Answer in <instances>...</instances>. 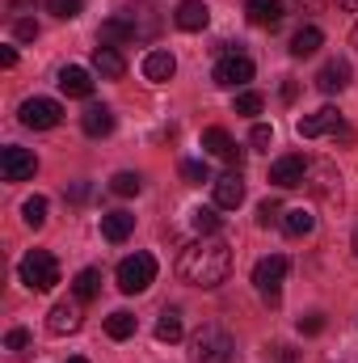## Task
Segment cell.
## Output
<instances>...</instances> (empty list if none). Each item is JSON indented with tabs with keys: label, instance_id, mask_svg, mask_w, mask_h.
Here are the masks:
<instances>
[{
	"label": "cell",
	"instance_id": "obj_1",
	"mask_svg": "<svg viewBox=\"0 0 358 363\" xmlns=\"http://www.w3.org/2000/svg\"><path fill=\"white\" fill-rule=\"evenodd\" d=\"M178 274L190 287H219L232 274V250L224 237H198L178 254Z\"/></svg>",
	"mask_w": 358,
	"mask_h": 363
},
{
	"label": "cell",
	"instance_id": "obj_2",
	"mask_svg": "<svg viewBox=\"0 0 358 363\" xmlns=\"http://www.w3.org/2000/svg\"><path fill=\"white\" fill-rule=\"evenodd\" d=\"M236 359V342L224 325H202L190 338V363H232Z\"/></svg>",
	"mask_w": 358,
	"mask_h": 363
},
{
	"label": "cell",
	"instance_id": "obj_3",
	"mask_svg": "<svg viewBox=\"0 0 358 363\" xmlns=\"http://www.w3.org/2000/svg\"><path fill=\"white\" fill-rule=\"evenodd\" d=\"M21 283L30 287V291H51L55 283H59V262H55V254H47V250H30L25 258H21Z\"/></svg>",
	"mask_w": 358,
	"mask_h": 363
},
{
	"label": "cell",
	"instance_id": "obj_4",
	"mask_svg": "<svg viewBox=\"0 0 358 363\" xmlns=\"http://www.w3.org/2000/svg\"><path fill=\"white\" fill-rule=\"evenodd\" d=\"M299 135H304V140H316V135H333V144H354V131L342 123V114H337L333 106H325V110H316V114L299 118Z\"/></svg>",
	"mask_w": 358,
	"mask_h": 363
},
{
	"label": "cell",
	"instance_id": "obj_5",
	"mask_svg": "<svg viewBox=\"0 0 358 363\" xmlns=\"http://www.w3.org/2000/svg\"><path fill=\"white\" fill-rule=\"evenodd\" d=\"M152 279H156V258L152 254H131V258L118 262V291H127V296L148 291Z\"/></svg>",
	"mask_w": 358,
	"mask_h": 363
},
{
	"label": "cell",
	"instance_id": "obj_6",
	"mask_svg": "<svg viewBox=\"0 0 358 363\" xmlns=\"http://www.w3.org/2000/svg\"><path fill=\"white\" fill-rule=\"evenodd\" d=\"M17 118H21V127L51 131V127H59V123H64V106H59L55 97H25V101H21V110H17Z\"/></svg>",
	"mask_w": 358,
	"mask_h": 363
},
{
	"label": "cell",
	"instance_id": "obj_7",
	"mask_svg": "<svg viewBox=\"0 0 358 363\" xmlns=\"http://www.w3.org/2000/svg\"><path fill=\"white\" fill-rule=\"evenodd\" d=\"M282 279H287V258L282 254H270L253 267V287L262 291V300L278 304V291H282Z\"/></svg>",
	"mask_w": 358,
	"mask_h": 363
},
{
	"label": "cell",
	"instance_id": "obj_8",
	"mask_svg": "<svg viewBox=\"0 0 358 363\" xmlns=\"http://www.w3.org/2000/svg\"><path fill=\"white\" fill-rule=\"evenodd\" d=\"M215 85L219 89H241V85H249L253 81V60L249 55H241V51H228L219 64H215Z\"/></svg>",
	"mask_w": 358,
	"mask_h": 363
},
{
	"label": "cell",
	"instance_id": "obj_9",
	"mask_svg": "<svg viewBox=\"0 0 358 363\" xmlns=\"http://www.w3.org/2000/svg\"><path fill=\"white\" fill-rule=\"evenodd\" d=\"M308 165H312V161H304L299 152H287V157H278V161L270 165V182H274L278 190H295V186H304V178H308Z\"/></svg>",
	"mask_w": 358,
	"mask_h": 363
},
{
	"label": "cell",
	"instance_id": "obj_10",
	"mask_svg": "<svg viewBox=\"0 0 358 363\" xmlns=\"http://www.w3.org/2000/svg\"><path fill=\"white\" fill-rule=\"evenodd\" d=\"M34 169H38V157L30 148L8 144L0 152V174H4V182H25V178H34Z\"/></svg>",
	"mask_w": 358,
	"mask_h": 363
},
{
	"label": "cell",
	"instance_id": "obj_11",
	"mask_svg": "<svg viewBox=\"0 0 358 363\" xmlns=\"http://www.w3.org/2000/svg\"><path fill=\"white\" fill-rule=\"evenodd\" d=\"M118 17H122V26H127L131 38H152L161 30V17L152 9H144V4H127V9H118Z\"/></svg>",
	"mask_w": 358,
	"mask_h": 363
},
{
	"label": "cell",
	"instance_id": "obj_12",
	"mask_svg": "<svg viewBox=\"0 0 358 363\" xmlns=\"http://www.w3.org/2000/svg\"><path fill=\"white\" fill-rule=\"evenodd\" d=\"M202 148H207L211 157L228 161V165H241V157H245V148H236V140H232L224 127H207V131H202Z\"/></svg>",
	"mask_w": 358,
	"mask_h": 363
},
{
	"label": "cell",
	"instance_id": "obj_13",
	"mask_svg": "<svg viewBox=\"0 0 358 363\" xmlns=\"http://www.w3.org/2000/svg\"><path fill=\"white\" fill-rule=\"evenodd\" d=\"M211 190H215V207H241L245 203V178L236 169L219 174V178L211 182Z\"/></svg>",
	"mask_w": 358,
	"mask_h": 363
},
{
	"label": "cell",
	"instance_id": "obj_14",
	"mask_svg": "<svg viewBox=\"0 0 358 363\" xmlns=\"http://www.w3.org/2000/svg\"><path fill=\"white\" fill-rule=\"evenodd\" d=\"M81 321H85V317H81V304H68V300H64V304H55V308L47 313V330H51V334H59V338H64V334H76V330H81Z\"/></svg>",
	"mask_w": 358,
	"mask_h": 363
},
{
	"label": "cell",
	"instance_id": "obj_15",
	"mask_svg": "<svg viewBox=\"0 0 358 363\" xmlns=\"http://www.w3.org/2000/svg\"><path fill=\"white\" fill-rule=\"evenodd\" d=\"M173 72H178V60H173V51H148L144 55V77L148 81H156V85H165V81H173Z\"/></svg>",
	"mask_w": 358,
	"mask_h": 363
},
{
	"label": "cell",
	"instance_id": "obj_16",
	"mask_svg": "<svg viewBox=\"0 0 358 363\" xmlns=\"http://www.w3.org/2000/svg\"><path fill=\"white\" fill-rule=\"evenodd\" d=\"M350 85V64L346 60H329L321 72H316V89L321 93H342Z\"/></svg>",
	"mask_w": 358,
	"mask_h": 363
},
{
	"label": "cell",
	"instance_id": "obj_17",
	"mask_svg": "<svg viewBox=\"0 0 358 363\" xmlns=\"http://www.w3.org/2000/svg\"><path fill=\"white\" fill-rule=\"evenodd\" d=\"M173 21H178V30H207V21H211V9L202 4V0H181L178 13H173Z\"/></svg>",
	"mask_w": 358,
	"mask_h": 363
},
{
	"label": "cell",
	"instance_id": "obj_18",
	"mask_svg": "<svg viewBox=\"0 0 358 363\" xmlns=\"http://www.w3.org/2000/svg\"><path fill=\"white\" fill-rule=\"evenodd\" d=\"M93 68H97L105 81H118V77L127 72V60H122V51H118V47H105V43H101V47L93 51Z\"/></svg>",
	"mask_w": 358,
	"mask_h": 363
},
{
	"label": "cell",
	"instance_id": "obj_19",
	"mask_svg": "<svg viewBox=\"0 0 358 363\" xmlns=\"http://www.w3.org/2000/svg\"><path fill=\"white\" fill-rule=\"evenodd\" d=\"M131 233H135V216H131V211H105V216H101V237H105V241L118 245V241H127Z\"/></svg>",
	"mask_w": 358,
	"mask_h": 363
},
{
	"label": "cell",
	"instance_id": "obj_20",
	"mask_svg": "<svg viewBox=\"0 0 358 363\" xmlns=\"http://www.w3.org/2000/svg\"><path fill=\"white\" fill-rule=\"evenodd\" d=\"M81 127H85V135H93V140L110 135V131H114V110H110V106H89V110L81 114Z\"/></svg>",
	"mask_w": 358,
	"mask_h": 363
},
{
	"label": "cell",
	"instance_id": "obj_21",
	"mask_svg": "<svg viewBox=\"0 0 358 363\" xmlns=\"http://www.w3.org/2000/svg\"><path fill=\"white\" fill-rule=\"evenodd\" d=\"M59 89L68 93V97H89L93 93V77L85 72V68L68 64V68H59Z\"/></svg>",
	"mask_w": 358,
	"mask_h": 363
},
{
	"label": "cell",
	"instance_id": "obj_22",
	"mask_svg": "<svg viewBox=\"0 0 358 363\" xmlns=\"http://www.w3.org/2000/svg\"><path fill=\"white\" fill-rule=\"evenodd\" d=\"M321 43H325V34H321L316 26H299V30L291 34V55H295V60H308V55L321 51Z\"/></svg>",
	"mask_w": 358,
	"mask_h": 363
},
{
	"label": "cell",
	"instance_id": "obj_23",
	"mask_svg": "<svg viewBox=\"0 0 358 363\" xmlns=\"http://www.w3.org/2000/svg\"><path fill=\"white\" fill-rule=\"evenodd\" d=\"M304 186H308V190H316V194H333V190L342 186V178L333 174V165H325V161H321V165H308Z\"/></svg>",
	"mask_w": 358,
	"mask_h": 363
},
{
	"label": "cell",
	"instance_id": "obj_24",
	"mask_svg": "<svg viewBox=\"0 0 358 363\" xmlns=\"http://www.w3.org/2000/svg\"><path fill=\"white\" fill-rule=\"evenodd\" d=\"M245 13H249L253 26H278L282 21V0H249Z\"/></svg>",
	"mask_w": 358,
	"mask_h": 363
},
{
	"label": "cell",
	"instance_id": "obj_25",
	"mask_svg": "<svg viewBox=\"0 0 358 363\" xmlns=\"http://www.w3.org/2000/svg\"><path fill=\"white\" fill-rule=\"evenodd\" d=\"M312 228H316V216H312V211H304V207L282 211V233H287V237H308Z\"/></svg>",
	"mask_w": 358,
	"mask_h": 363
},
{
	"label": "cell",
	"instance_id": "obj_26",
	"mask_svg": "<svg viewBox=\"0 0 358 363\" xmlns=\"http://www.w3.org/2000/svg\"><path fill=\"white\" fill-rule=\"evenodd\" d=\"M105 334H110L114 342H122V338H131V334H135V313H127V308H118V313H110V317H105Z\"/></svg>",
	"mask_w": 358,
	"mask_h": 363
},
{
	"label": "cell",
	"instance_id": "obj_27",
	"mask_svg": "<svg viewBox=\"0 0 358 363\" xmlns=\"http://www.w3.org/2000/svg\"><path fill=\"white\" fill-rule=\"evenodd\" d=\"M181 334H185L181 313H178V308H165V313H161V321H156V338H161V342H181Z\"/></svg>",
	"mask_w": 358,
	"mask_h": 363
},
{
	"label": "cell",
	"instance_id": "obj_28",
	"mask_svg": "<svg viewBox=\"0 0 358 363\" xmlns=\"http://www.w3.org/2000/svg\"><path fill=\"white\" fill-rule=\"evenodd\" d=\"M72 291H76V300H81V304H85V300H93V296L101 291V271H93V267H85V271L76 274Z\"/></svg>",
	"mask_w": 358,
	"mask_h": 363
},
{
	"label": "cell",
	"instance_id": "obj_29",
	"mask_svg": "<svg viewBox=\"0 0 358 363\" xmlns=\"http://www.w3.org/2000/svg\"><path fill=\"white\" fill-rule=\"evenodd\" d=\"M190 224H194L198 237H215V233H219V216H215V207H198V211H190Z\"/></svg>",
	"mask_w": 358,
	"mask_h": 363
},
{
	"label": "cell",
	"instance_id": "obj_30",
	"mask_svg": "<svg viewBox=\"0 0 358 363\" xmlns=\"http://www.w3.org/2000/svg\"><path fill=\"white\" fill-rule=\"evenodd\" d=\"M21 220H25L30 228H42V224H47V199H42V194L25 199V203H21Z\"/></svg>",
	"mask_w": 358,
	"mask_h": 363
},
{
	"label": "cell",
	"instance_id": "obj_31",
	"mask_svg": "<svg viewBox=\"0 0 358 363\" xmlns=\"http://www.w3.org/2000/svg\"><path fill=\"white\" fill-rule=\"evenodd\" d=\"M110 190H114L118 199H131V194L144 190V178H139V174H114V178H110Z\"/></svg>",
	"mask_w": 358,
	"mask_h": 363
},
{
	"label": "cell",
	"instance_id": "obj_32",
	"mask_svg": "<svg viewBox=\"0 0 358 363\" xmlns=\"http://www.w3.org/2000/svg\"><path fill=\"white\" fill-rule=\"evenodd\" d=\"M81 9H85V0H47V13H55L59 21H72V17H81Z\"/></svg>",
	"mask_w": 358,
	"mask_h": 363
},
{
	"label": "cell",
	"instance_id": "obj_33",
	"mask_svg": "<svg viewBox=\"0 0 358 363\" xmlns=\"http://www.w3.org/2000/svg\"><path fill=\"white\" fill-rule=\"evenodd\" d=\"M181 178L190 186H202V182H211V169H207V161H181Z\"/></svg>",
	"mask_w": 358,
	"mask_h": 363
},
{
	"label": "cell",
	"instance_id": "obj_34",
	"mask_svg": "<svg viewBox=\"0 0 358 363\" xmlns=\"http://www.w3.org/2000/svg\"><path fill=\"white\" fill-rule=\"evenodd\" d=\"M236 114H245V118L262 114V93H236Z\"/></svg>",
	"mask_w": 358,
	"mask_h": 363
},
{
	"label": "cell",
	"instance_id": "obj_35",
	"mask_svg": "<svg viewBox=\"0 0 358 363\" xmlns=\"http://www.w3.org/2000/svg\"><path fill=\"white\" fill-rule=\"evenodd\" d=\"M13 38H17V43H34V38H38V21H30V17L13 21Z\"/></svg>",
	"mask_w": 358,
	"mask_h": 363
},
{
	"label": "cell",
	"instance_id": "obj_36",
	"mask_svg": "<svg viewBox=\"0 0 358 363\" xmlns=\"http://www.w3.org/2000/svg\"><path fill=\"white\" fill-rule=\"evenodd\" d=\"M249 144H253L258 152H270V144H274V131H270L266 123H258V127L249 131Z\"/></svg>",
	"mask_w": 358,
	"mask_h": 363
},
{
	"label": "cell",
	"instance_id": "obj_37",
	"mask_svg": "<svg viewBox=\"0 0 358 363\" xmlns=\"http://www.w3.org/2000/svg\"><path fill=\"white\" fill-rule=\"evenodd\" d=\"M258 224H262V228H270V224H282V207L266 199V203L258 207Z\"/></svg>",
	"mask_w": 358,
	"mask_h": 363
},
{
	"label": "cell",
	"instance_id": "obj_38",
	"mask_svg": "<svg viewBox=\"0 0 358 363\" xmlns=\"http://www.w3.org/2000/svg\"><path fill=\"white\" fill-rule=\"evenodd\" d=\"M321 330H325V317H321V313L299 317V334H321Z\"/></svg>",
	"mask_w": 358,
	"mask_h": 363
},
{
	"label": "cell",
	"instance_id": "obj_39",
	"mask_svg": "<svg viewBox=\"0 0 358 363\" xmlns=\"http://www.w3.org/2000/svg\"><path fill=\"white\" fill-rule=\"evenodd\" d=\"M4 347H8V351H25V347H30V334H25V330H8Z\"/></svg>",
	"mask_w": 358,
	"mask_h": 363
},
{
	"label": "cell",
	"instance_id": "obj_40",
	"mask_svg": "<svg viewBox=\"0 0 358 363\" xmlns=\"http://www.w3.org/2000/svg\"><path fill=\"white\" fill-rule=\"evenodd\" d=\"M329 9H342V13H358V0H329Z\"/></svg>",
	"mask_w": 358,
	"mask_h": 363
},
{
	"label": "cell",
	"instance_id": "obj_41",
	"mask_svg": "<svg viewBox=\"0 0 358 363\" xmlns=\"http://www.w3.org/2000/svg\"><path fill=\"white\" fill-rule=\"evenodd\" d=\"M0 64H4V68H13V64H17V51H13V47H4V51H0Z\"/></svg>",
	"mask_w": 358,
	"mask_h": 363
},
{
	"label": "cell",
	"instance_id": "obj_42",
	"mask_svg": "<svg viewBox=\"0 0 358 363\" xmlns=\"http://www.w3.org/2000/svg\"><path fill=\"white\" fill-rule=\"evenodd\" d=\"M72 199H76V203H85V199H89V186H85V182H81V186H72Z\"/></svg>",
	"mask_w": 358,
	"mask_h": 363
},
{
	"label": "cell",
	"instance_id": "obj_43",
	"mask_svg": "<svg viewBox=\"0 0 358 363\" xmlns=\"http://www.w3.org/2000/svg\"><path fill=\"white\" fill-rule=\"evenodd\" d=\"M68 363H89V359H85V355H72V359H68Z\"/></svg>",
	"mask_w": 358,
	"mask_h": 363
},
{
	"label": "cell",
	"instance_id": "obj_44",
	"mask_svg": "<svg viewBox=\"0 0 358 363\" xmlns=\"http://www.w3.org/2000/svg\"><path fill=\"white\" fill-rule=\"evenodd\" d=\"M354 254H358V228H354Z\"/></svg>",
	"mask_w": 358,
	"mask_h": 363
},
{
	"label": "cell",
	"instance_id": "obj_45",
	"mask_svg": "<svg viewBox=\"0 0 358 363\" xmlns=\"http://www.w3.org/2000/svg\"><path fill=\"white\" fill-rule=\"evenodd\" d=\"M354 47H358V34H354Z\"/></svg>",
	"mask_w": 358,
	"mask_h": 363
}]
</instances>
